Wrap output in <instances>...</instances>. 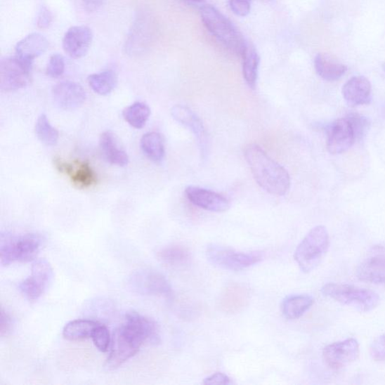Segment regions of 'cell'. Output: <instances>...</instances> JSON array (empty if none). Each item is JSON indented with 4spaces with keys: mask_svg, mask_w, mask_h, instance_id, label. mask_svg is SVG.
Returning a JSON list of instances; mask_svg holds the SVG:
<instances>
[{
    "mask_svg": "<svg viewBox=\"0 0 385 385\" xmlns=\"http://www.w3.org/2000/svg\"><path fill=\"white\" fill-rule=\"evenodd\" d=\"M1 324H0V335L2 337L7 336L12 328V320L8 314L5 311L4 308H1Z\"/></svg>",
    "mask_w": 385,
    "mask_h": 385,
    "instance_id": "f35d334b",
    "label": "cell"
},
{
    "mask_svg": "<svg viewBox=\"0 0 385 385\" xmlns=\"http://www.w3.org/2000/svg\"><path fill=\"white\" fill-rule=\"evenodd\" d=\"M243 77L251 89H255L259 77L260 56L255 48L248 44L242 56Z\"/></svg>",
    "mask_w": 385,
    "mask_h": 385,
    "instance_id": "484cf974",
    "label": "cell"
},
{
    "mask_svg": "<svg viewBox=\"0 0 385 385\" xmlns=\"http://www.w3.org/2000/svg\"><path fill=\"white\" fill-rule=\"evenodd\" d=\"M188 199L195 206L212 212H224L230 209L228 199L215 191L195 186L185 189Z\"/></svg>",
    "mask_w": 385,
    "mask_h": 385,
    "instance_id": "ac0fdd59",
    "label": "cell"
},
{
    "mask_svg": "<svg viewBox=\"0 0 385 385\" xmlns=\"http://www.w3.org/2000/svg\"><path fill=\"white\" fill-rule=\"evenodd\" d=\"M370 354L373 360L385 361V334L378 337L372 341L370 348Z\"/></svg>",
    "mask_w": 385,
    "mask_h": 385,
    "instance_id": "e575fe53",
    "label": "cell"
},
{
    "mask_svg": "<svg viewBox=\"0 0 385 385\" xmlns=\"http://www.w3.org/2000/svg\"><path fill=\"white\" fill-rule=\"evenodd\" d=\"M355 142L354 133L346 117L337 120L329 126L327 147L330 154L344 153L354 145Z\"/></svg>",
    "mask_w": 385,
    "mask_h": 385,
    "instance_id": "9a60e30c",
    "label": "cell"
},
{
    "mask_svg": "<svg viewBox=\"0 0 385 385\" xmlns=\"http://www.w3.org/2000/svg\"><path fill=\"white\" fill-rule=\"evenodd\" d=\"M32 67L16 57L3 59L0 63V89L9 92L26 87L30 81Z\"/></svg>",
    "mask_w": 385,
    "mask_h": 385,
    "instance_id": "8fae6325",
    "label": "cell"
},
{
    "mask_svg": "<svg viewBox=\"0 0 385 385\" xmlns=\"http://www.w3.org/2000/svg\"><path fill=\"white\" fill-rule=\"evenodd\" d=\"M315 68L318 76L328 81L339 80L347 71V67L344 63L326 53L317 55Z\"/></svg>",
    "mask_w": 385,
    "mask_h": 385,
    "instance_id": "603a6c76",
    "label": "cell"
},
{
    "mask_svg": "<svg viewBox=\"0 0 385 385\" xmlns=\"http://www.w3.org/2000/svg\"><path fill=\"white\" fill-rule=\"evenodd\" d=\"M204 384H223L227 385L232 384L231 379L226 374L222 372H216L213 375L206 378L203 381Z\"/></svg>",
    "mask_w": 385,
    "mask_h": 385,
    "instance_id": "74e56055",
    "label": "cell"
},
{
    "mask_svg": "<svg viewBox=\"0 0 385 385\" xmlns=\"http://www.w3.org/2000/svg\"><path fill=\"white\" fill-rule=\"evenodd\" d=\"M157 256L162 262L173 266L184 265L190 258L188 250L178 245L164 248L158 252Z\"/></svg>",
    "mask_w": 385,
    "mask_h": 385,
    "instance_id": "4dcf8cb0",
    "label": "cell"
},
{
    "mask_svg": "<svg viewBox=\"0 0 385 385\" xmlns=\"http://www.w3.org/2000/svg\"><path fill=\"white\" fill-rule=\"evenodd\" d=\"M35 133L38 140L46 146H55L58 142L59 132L51 124L45 114H41L38 117L35 125Z\"/></svg>",
    "mask_w": 385,
    "mask_h": 385,
    "instance_id": "f546056e",
    "label": "cell"
},
{
    "mask_svg": "<svg viewBox=\"0 0 385 385\" xmlns=\"http://www.w3.org/2000/svg\"><path fill=\"white\" fill-rule=\"evenodd\" d=\"M346 119L349 122L353 133H354L355 141H362L366 136L370 128V122L367 117L358 113L351 112L347 115Z\"/></svg>",
    "mask_w": 385,
    "mask_h": 385,
    "instance_id": "1f68e13d",
    "label": "cell"
},
{
    "mask_svg": "<svg viewBox=\"0 0 385 385\" xmlns=\"http://www.w3.org/2000/svg\"><path fill=\"white\" fill-rule=\"evenodd\" d=\"M244 155L255 181L264 190L275 196L287 194L291 187V178L284 167L256 144L246 146Z\"/></svg>",
    "mask_w": 385,
    "mask_h": 385,
    "instance_id": "7a4b0ae2",
    "label": "cell"
},
{
    "mask_svg": "<svg viewBox=\"0 0 385 385\" xmlns=\"http://www.w3.org/2000/svg\"><path fill=\"white\" fill-rule=\"evenodd\" d=\"M230 9L235 15L247 16L251 12L252 0H229Z\"/></svg>",
    "mask_w": 385,
    "mask_h": 385,
    "instance_id": "d590c367",
    "label": "cell"
},
{
    "mask_svg": "<svg viewBox=\"0 0 385 385\" xmlns=\"http://www.w3.org/2000/svg\"><path fill=\"white\" fill-rule=\"evenodd\" d=\"M141 147L144 155L152 162L160 163L165 157V141L164 136L157 132L143 135Z\"/></svg>",
    "mask_w": 385,
    "mask_h": 385,
    "instance_id": "cb8c5ba5",
    "label": "cell"
},
{
    "mask_svg": "<svg viewBox=\"0 0 385 385\" xmlns=\"http://www.w3.org/2000/svg\"><path fill=\"white\" fill-rule=\"evenodd\" d=\"M105 0H82L83 6L88 12L93 13L102 7Z\"/></svg>",
    "mask_w": 385,
    "mask_h": 385,
    "instance_id": "ab89813d",
    "label": "cell"
},
{
    "mask_svg": "<svg viewBox=\"0 0 385 385\" xmlns=\"http://www.w3.org/2000/svg\"><path fill=\"white\" fill-rule=\"evenodd\" d=\"M174 119L188 128L197 137L202 151L207 146V133L204 126L197 115L185 105H176L171 110Z\"/></svg>",
    "mask_w": 385,
    "mask_h": 385,
    "instance_id": "44dd1931",
    "label": "cell"
},
{
    "mask_svg": "<svg viewBox=\"0 0 385 385\" xmlns=\"http://www.w3.org/2000/svg\"><path fill=\"white\" fill-rule=\"evenodd\" d=\"M322 292L335 301L359 312H370L380 302V297L375 292L350 285L327 283L322 287Z\"/></svg>",
    "mask_w": 385,
    "mask_h": 385,
    "instance_id": "8992f818",
    "label": "cell"
},
{
    "mask_svg": "<svg viewBox=\"0 0 385 385\" xmlns=\"http://www.w3.org/2000/svg\"><path fill=\"white\" fill-rule=\"evenodd\" d=\"M314 304V299L307 294L294 295L285 299L282 305L284 316L290 320L302 317Z\"/></svg>",
    "mask_w": 385,
    "mask_h": 385,
    "instance_id": "d4e9b609",
    "label": "cell"
},
{
    "mask_svg": "<svg viewBox=\"0 0 385 385\" xmlns=\"http://www.w3.org/2000/svg\"><path fill=\"white\" fill-rule=\"evenodd\" d=\"M329 247V233L324 226L310 230L294 252V260L306 273L313 271L322 263Z\"/></svg>",
    "mask_w": 385,
    "mask_h": 385,
    "instance_id": "5b68a950",
    "label": "cell"
},
{
    "mask_svg": "<svg viewBox=\"0 0 385 385\" xmlns=\"http://www.w3.org/2000/svg\"><path fill=\"white\" fill-rule=\"evenodd\" d=\"M129 285L133 291L143 295L173 296L172 287L167 278L156 271L138 270L130 277Z\"/></svg>",
    "mask_w": 385,
    "mask_h": 385,
    "instance_id": "30bf717a",
    "label": "cell"
},
{
    "mask_svg": "<svg viewBox=\"0 0 385 385\" xmlns=\"http://www.w3.org/2000/svg\"><path fill=\"white\" fill-rule=\"evenodd\" d=\"M65 71V60L59 53L53 55L48 63L46 73L53 79L60 78Z\"/></svg>",
    "mask_w": 385,
    "mask_h": 385,
    "instance_id": "836d02e7",
    "label": "cell"
},
{
    "mask_svg": "<svg viewBox=\"0 0 385 385\" xmlns=\"http://www.w3.org/2000/svg\"><path fill=\"white\" fill-rule=\"evenodd\" d=\"M150 18L142 11L137 14L125 41L124 50L128 56H140L148 49L152 32V20Z\"/></svg>",
    "mask_w": 385,
    "mask_h": 385,
    "instance_id": "4fadbf2b",
    "label": "cell"
},
{
    "mask_svg": "<svg viewBox=\"0 0 385 385\" xmlns=\"http://www.w3.org/2000/svg\"><path fill=\"white\" fill-rule=\"evenodd\" d=\"M91 338L95 346L102 352L108 351L112 344V337L109 329L100 323L95 328Z\"/></svg>",
    "mask_w": 385,
    "mask_h": 385,
    "instance_id": "d6a6232c",
    "label": "cell"
},
{
    "mask_svg": "<svg viewBox=\"0 0 385 385\" xmlns=\"http://www.w3.org/2000/svg\"><path fill=\"white\" fill-rule=\"evenodd\" d=\"M52 98L60 109L72 110L83 105L86 100L87 95L80 84L72 81H63L53 88Z\"/></svg>",
    "mask_w": 385,
    "mask_h": 385,
    "instance_id": "e0dca14e",
    "label": "cell"
},
{
    "mask_svg": "<svg viewBox=\"0 0 385 385\" xmlns=\"http://www.w3.org/2000/svg\"><path fill=\"white\" fill-rule=\"evenodd\" d=\"M207 256L213 265L230 271L247 269L263 259L261 252H241L215 244L208 246Z\"/></svg>",
    "mask_w": 385,
    "mask_h": 385,
    "instance_id": "52a82bcc",
    "label": "cell"
},
{
    "mask_svg": "<svg viewBox=\"0 0 385 385\" xmlns=\"http://www.w3.org/2000/svg\"><path fill=\"white\" fill-rule=\"evenodd\" d=\"M52 14L46 6H41L37 19V25L40 29L48 28L52 21Z\"/></svg>",
    "mask_w": 385,
    "mask_h": 385,
    "instance_id": "8d00e7d4",
    "label": "cell"
},
{
    "mask_svg": "<svg viewBox=\"0 0 385 385\" xmlns=\"http://www.w3.org/2000/svg\"><path fill=\"white\" fill-rule=\"evenodd\" d=\"M44 242V237L38 233L18 236L3 233L0 239L1 264L6 266L15 262L25 263L35 260Z\"/></svg>",
    "mask_w": 385,
    "mask_h": 385,
    "instance_id": "277c9868",
    "label": "cell"
},
{
    "mask_svg": "<svg viewBox=\"0 0 385 385\" xmlns=\"http://www.w3.org/2000/svg\"><path fill=\"white\" fill-rule=\"evenodd\" d=\"M89 86L101 96L110 94L117 86V77L112 70H106L91 74L88 79Z\"/></svg>",
    "mask_w": 385,
    "mask_h": 385,
    "instance_id": "83f0119b",
    "label": "cell"
},
{
    "mask_svg": "<svg viewBox=\"0 0 385 385\" xmlns=\"http://www.w3.org/2000/svg\"><path fill=\"white\" fill-rule=\"evenodd\" d=\"M358 280L374 285L385 286V248L375 245L366 254L358 266Z\"/></svg>",
    "mask_w": 385,
    "mask_h": 385,
    "instance_id": "7c38bea8",
    "label": "cell"
},
{
    "mask_svg": "<svg viewBox=\"0 0 385 385\" xmlns=\"http://www.w3.org/2000/svg\"><path fill=\"white\" fill-rule=\"evenodd\" d=\"M360 354L358 341L350 338L328 345L323 350V359L331 369L344 368L355 361Z\"/></svg>",
    "mask_w": 385,
    "mask_h": 385,
    "instance_id": "5bb4252c",
    "label": "cell"
},
{
    "mask_svg": "<svg viewBox=\"0 0 385 385\" xmlns=\"http://www.w3.org/2000/svg\"><path fill=\"white\" fill-rule=\"evenodd\" d=\"M382 67H383L384 71L385 72V63L383 64Z\"/></svg>",
    "mask_w": 385,
    "mask_h": 385,
    "instance_id": "b9f144b4",
    "label": "cell"
},
{
    "mask_svg": "<svg viewBox=\"0 0 385 385\" xmlns=\"http://www.w3.org/2000/svg\"><path fill=\"white\" fill-rule=\"evenodd\" d=\"M158 344L159 337L155 320L136 312L128 313L125 322L117 327L112 337L110 356L105 368L113 370L135 356L145 342Z\"/></svg>",
    "mask_w": 385,
    "mask_h": 385,
    "instance_id": "6da1fadb",
    "label": "cell"
},
{
    "mask_svg": "<svg viewBox=\"0 0 385 385\" xmlns=\"http://www.w3.org/2000/svg\"><path fill=\"white\" fill-rule=\"evenodd\" d=\"M53 280V270L50 263L46 259L37 260L30 275L19 285L21 293L30 301H37L44 295Z\"/></svg>",
    "mask_w": 385,
    "mask_h": 385,
    "instance_id": "ba28073f",
    "label": "cell"
},
{
    "mask_svg": "<svg viewBox=\"0 0 385 385\" xmlns=\"http://www.w3.org/2000/svg\"><path fill=\"white\" fill-rule=\"evenodd\" d=\"M122 115L126 122L135 129L140 130L145 126L148 121L149 117L151 115V110L147 104L136 102L126 107Z\"/></svg>",
    "mask_w": 385,
    "mask_h": 385,
    "instance_id": "f1b7e54d",
    "label": "cell"
},
{
    "mask_svg": "<svg viewBox=\"0 0 385 385\" xmlns=\"http://www.w3.org/2000/svg\"><path fill=\"white\" fill-rule=\"evenodd\" d=\"M53 165L61 174L68 176L74 187L89 189L98 183V174L87 160L66 162L60 157L53 159Z\"/></svg>",
    "mask_w": 385,
    "mask_h": 385,
    "instance_id": "9c48e42d",
    "label": "cell"
},
{
    "mask_svg": "<svg viewBox=\"0 0 385 385\" xmlns=\"http://www.w3.org/2000/svg\"><path fill=\"white\" fill-rule=\"evenodd\" d=\"M93 41L91 30L86 26L70 28L63 39V48L73 59H80L87 55Z\"/></svg>",
    "mask_w": 385,
    "mask_h": 385,
    "instance_id": "2e32d148",
    "label": "cell"
},
{
    "mask_svg": "<svg viewBox=\"0 0 385 385\" xmlns=\"http://www.w3.org/2000/svg\"><path fill=\"white\" fill-rule=\"evenodd\" d=\"M200 15L203 25L209 33L224 46L242 57L248 42L231 21L211 5L203 6Z\"/></svg>",
    "mask_w": 385,
    "mask_h": 385,
    "instance_id": "3957f363",
    "label": "cell"
},
{
    "mask_svg": "<svg viewBox=\"0 0 385 385\" xmlns=\"http://www.w3.org/2000/svg\"><path fill=\"white\" fill-rule=\"evenodd\" d=\"M192 1H195V2H202L203 0H192Z\"/></svg>",
    "mask_w": 385,
    "mask_h": 385,
    "instance_id": "60d3db41",
    "label": "cell"
},
{
    "mask_svg": "<svg viewBox=\"0 0 385 385\" xmlns=\"http://www.w3.org/2000/svg\"><path fill=\"white\" fill-rule=\"evenodd\" d=\"M99 324L93 320H74L63 327V336L71 341L88 339L91 337L95 328Z\"/></svg>",
    "mask_w": 385,
    "mask_h": 385,
    "instance_id": "4316f807",
    "label": "cell"
},
{
    "mask_svg": "<svg viewBox=\"0 0 385 385\" xmlns=\"http://www.w3.org/2000/svg\"><path fill=\"white\" fill-rule=\"evenodd\" d=\"M48 39L40 34H31L20 40L15 47V57L33 67L34 60L48 48Z\"/></svg>",
    "mask_w": 385,
    "mask_h": 385,
    "instance_id": "d6986e66",
    "label": "cell"
},
{
    "mask_svg": "<svg viewBox=\"0 0 385 385\" xmlns=\"http://www.w3.org/2000/svg\"><path fill=\"white\" fill-rule=\"evenodd\" d=\"M371 84L365 77H355L342 87V95L351 106L368 105L371 102Z\"/></svg>",
    "mask_w": 385,
    "mask_h": 385,
    "instance_id": "ffe728a7",
    "label": "cell"
},
{
    "mask_svg": "<svg viewBox=\"0 0 385 385\" xmlns=\"http://www.w3.org/2000/svg\"><path fill=\"white\" fill-rule=\"evenodd\" d=\"M99 145L101 153L107 162L117 167H126L129 164V157L117 144L112 132L103 133L100 136Z\"/></svg>",
    "mask_w": 385,
    "mask_h": 385,
    "instance_id": "7402d4cb",
    "label": "cell"
}]
</instances>
